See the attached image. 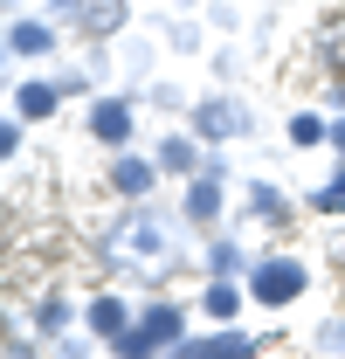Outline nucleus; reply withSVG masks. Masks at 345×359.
Instances as JSON below:
<instances>
[{"label":"nucleus","mask_w":345,"mask_h":359,"mask_svg":"<svg viewBox=\"0 0 345 359\" xmlns=\"http://www.w3.org/2000/svg\"><path fill=\"white\" fill-rule=\"evenodd\" d=\"M104 249L118 263H166V228H159V215H125L104 235Z\"/></svg>","instance_id":"obj_1"},{"label":"nucleus","mask_w":345,"mask_h":359,"mask_svg":"<svg viewBox=\"0 0 345 359\" xmlns=\"http://www.w3.org/2000/svg\"><path fill=\"white\" fill-rule=\"evenodd\" d=\"M297 290H304V269L297 263H262L256 269V297H262V304H290Z\"/></svg>","instance_id":"obj_2"},{"label":"nucleus","mask_w":345,"mask_h":359,"mask_svg":"<svg viewBox=\"0 0 345 359\" xmlns=\"http://www.w3.org/2000/svg\"><path fill=\"white\" fill-rule=\"evenodd\" d=\"M90 132L104 138V145H125V132H131V111H125V104H97V111H90Z\"/></svg>","instance_id":"obj_3"},{"label":"nucleus","mask_w":345,"mask_h":359,"mask_svg":"<svg viewBox=\"0 0 345 359\" xmlns=\"http://www.w3.org/2000/svg\"><path fill=\"white\" fill-rule=\"evenodd\" d=\"M111 187H118V194H131V201H138V194L152 187V166H145V159H118V173H111Z\"/></svg>","instance_id":"obj_4"},{"label":"nucleus","mask_w":345,"mask_h":359,"mask_svg":"<svg viewBox=\"0 0 345 359\" xmlns=\"http://www.w3.org/2000/svg\"><path fill=\"white\" fill-rule=\"evenodd\" d=\"M194 359H256V339H242V332H221L215 346H201Z\"/></svg>","instance_id":"obj_5"},{"label":"nucleus","mask_w":345,"mask_h":359,"mask_svg":"<svg viewBox=\"0 0 345 359\" xmlns=\"http://www.w3.org/2000/svg\"><path fill=\"white\" fill-rule=\"evenodd\" d=\"M215 208H221V180L208 173V180H194V194H187V215H194V222H208Z\"/></svg>","instance_id":"obj_6"},{"label":"nucleus","mask_w":345,"mask_h":359,"mask_svg":"<svg viewBox=\"0 0 345 359\" xmlns=\"http://www.w3.org/2000/svg\"><path fill=\"white\" fill-rule=\"evenodd\" d=\"M7 48H14V55H42V48H48V28H42V21H14Z\"/></svg>","instance_id":"obj_7"},{"label":"nucleus","mask_w":345,"mask_h":359,"mask_svg":"<svg viewBox=\"0 0 345 359\" xmlns=\"http://www.w3.org/2000/svg\"><path fill=\"white\" fill-rule=\"evenodd\" d=\"M90 325H97V332H111V339H125V304H118V297H97Z\"/></svg>","instance_id":"obj_8"},{"label":"nucleus","mask_w":345,"mask_h":359,"mask_svg":"<svg viewBox=\"0 0 345 359\" xmlns=\"http://www.w3.org/2000/svg\"><path fill=\"white\" fill-rule=\"evenodd\" d=\"M138 332H145L152 346H172V339H180V311H152L145 325H138Z\"/></svg>","instance_id":"obj_9"},{"label":"nucleus","mask_w":345,"mask_h":359,"mask_svg":"<svg viewBox=\"0 0 345 359\" xmlns=\"http://www.w3.org/2000/svg\"><path fill=\"white\" fill-rule=\"evenodd\" d=\"M48 111H55V90H48V83H28V90H21V118H48Z\"/></svg>","instance_id":"obj_10"},{"label":"nucleus","mask_w":345,"mask_h":359,"mask_svg":"<svg viewBox=\"0 0 345 359\" xmlns=\"http://www.w3.org/2000/svg\"><path fill=\"white\" fill-rule=\"evenodd\" d=\"M290 138H297V145H318L325 125H318V118H290Z\"/></svg>","instance_id":"obj_11"},{"label":"nucleus","mask_w":345,"mask_h":359,"mask_svg":"<svg viewBox=\"0 0 345 359\" xmlns=\"http://www.w3.org/2000/svg\"><path fill=\"white\" fill-rule=\"evenodd\" d=\"M208 311H215V318L235 311V290H228V283H215V290H208Z\"/></svg>","instance_id":"obj_12"},{"label":"nucleus","mask_w":345,"mask_h":359,"mask_svg":"<svg viewBox=\"0 0 345 359\" xmlns=\"http://www.w3.org/2000/svg\"><path fill=\"white\" fill-rule=\"evenodd\" d=\"M118 353H125V359H145V353H152V339H145V332H125V339H118Z\"/></svg>","instance_id":"obj_13"},{"label":"nucleus","mask_w":345,"mask_h":359,"mask_svg":"<svg viewBox=\"0 0 345 359\" xmlns=\"http://www.w3.org/2000/svg\"><path fill=\"white\" fill-rule=\"evenodd\" d=\"M318 208L332 215V208H345V173H339V187H318Z\"/></svg>","instance_id":"obj_14"},{"label":"nucleus","mask_w":345,"mask_h":359,"mask_svg":"<svg viewBox=\"0 0 345 359\" xmlns=\"http://www.w3.org/2000/svg\"><path fill=\"white\" fill-rule=\"evenodd\" d=\"M325 55H332V62H345V21H332V35H325Z\"/></svg>","instance_id":"obj_15"},{"label":"nucleus","mask_w":345,"mask_h":359,"mask_svg":"<svg viewBox=\"0 0 345 359\" xmlns=\"http://www.w3.org/2000/svg\"><path fill=\"white\" fill-rule=\"evenodd\" d=\"M332 145H339V152H345V125H332Z\"/></svg>","instance_id":"obj_16"}]
</instances>
